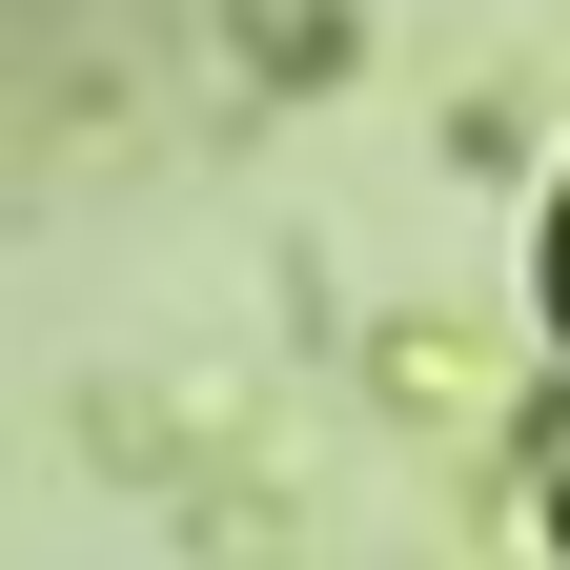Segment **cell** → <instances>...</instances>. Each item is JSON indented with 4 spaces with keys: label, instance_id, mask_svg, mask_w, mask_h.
I'll return each mask as SVG.
<instances>
[{
    "label": "cell",
    "instance_id": "6da1fadb",
    "mask_svg": "<svg viewBox=\"0 0 570 570\" xmlns=\"http://www.w3.org/2000/svg\"><path fill=\"white\" fill-rule=\"evenodd\" d=\"M550 306H570V225H550Z\"/></svg>",
    "mask_w": 570,
    "mask_h": 570
}]
</instances>
